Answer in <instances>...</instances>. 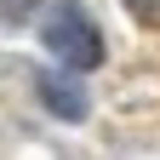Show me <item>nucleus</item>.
Wrapping results in <instances>:
<instances>
[{
  "mask_svg": "<svg viewBox=\"0 0 160 160\" xmlns=\"http://www.w3.org/2000/svg\"><path fill=\"white\" fill-rule=\"evenodd\" d=\"M40 34H46L52 57H57L69 74H86V69L103 63V34H97V23L86 17L80 0H57V6L46 12V29H40Z\"/></svg>",
  "mask_w": 160,
  "mask_h": 160,
  "instance_id": "f257e3e1",
  "label": "nucleus"
},
{
  "mask_svg": "<svg viewBox=\"0 0 160 160\" xmlns=\"http://www.w3.org/2000/svg\"><path fill=\"white\" fill-rule=\"evenodd\" d=\"M40 97H46L52 114H63V120H80V114H86V92H80L74 80H63V74H40Z\"/></svg>",
  "mask_w": 160,
  "mask_h": 160,
  "instance_id": "f03ea898",
  "label": "nucleus"
},
{
  "mask_svg": "<svg viewBox=\"0 0 160 160\" xmlns=\"http://www.w3.org/2000/svg\"><path fill=\"white\" fill-rule=\"evenodd\" d=\"M137 23H160V0H126Z\"/></svg>",
  "mask_w": 160,
  "mask_h": 160,
  "instance_id": "7ed1b4c3",
  "label": "nucleus"
},
{
  "mask_svg": "<svg viewBox=\"0 0 160 160\" xmlns=\"http://www.w3.org/2000/svg\"><path fill=\"white\" fill-rule=\"evenodd\" d=\"M23 6H34V0H6V17H17Z\"/></svg>",
  "mask_w": 160,
  "mask_h": 160,
  "instance_id": "20e7f679",
  "label": "nucleus"
}]
</instances>
